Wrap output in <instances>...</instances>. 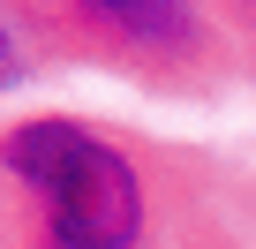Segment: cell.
Segmentation results:
<instances>
[{
	"label": "cell",
	"instance_id": "6da1fadb",
	"mask_svg": "<svg viewBox=\"0 0 256 249\" xmlns=\"http://www.w3.org/2000/svg\"><path fill=\"white\" fill-rule=\"evenodd\" d=\"M0 166L38 204L46 249H136L144 241V174L120 144L83 121L38 113L0 144Z\"/></svg>",
	"mask_w": 256,
	"mask_h": 249
},
{
	"label": "cell",
	"instance_id": "7a4b0ae2",
	"mask_svg": "<svg viewBox=\"0 0 256 249\" xmlns=\"http://www.w3.org/2000/svg\"><path fill=\"white\" fill-rule=\"evenodd\" d=\"M76 16L128 53H181L196 38L188 0H76Z\"/></svg>",
	"mask_w": 256,
	"mask_h": 249
},
{
	"label": "cell",
	"instance_id": "3957f363",
	"mask_svg": "<svg viewBox=\"0 0 256 249\" xmlns=\"http://www.w3.org/2000/svg\"><path fill=\"white\" fill-rule=\"evenodd\" d=\"M16 76H23V46H16L8 16H0V83H16Z\"/></svg>",
	"mask_w": 256,
	"mask_h": 249
},
{
	"label": "cell",
	"instance_id": "277c9868",
	"mask_svg": "<svg viewBox=\"0 0 256 249\" xmlns=\"http://www.w3.org/2000/svg\"><path fill=\"white\" fill-rule=\"evenodd\" d=\"M248 8H256V0H248Z\"/></svg>",
	"mask_w": 256,
	"mask_h": 249
}]
</instances>
